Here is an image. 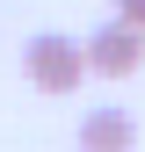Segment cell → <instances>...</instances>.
Returning <instances> with one entry per match:
<instances>
[{
    "label": "cell",
    "instance_id": "obj_3",
    "mask_svg": "<svg viewBox=\"0 0 145 152\" xmlns=\"http://www.w3.org/2000/svg\"><path fill=\"white\" fill-rule=\"evenodd\" d=\"M80 152H138V116L123 102L80 109Z\"/></svg>",
    "mask_w": 145,
    "mask_h": 152
},
{
    "label": "cell",
    "instance_id": "obj_1",
    "mask_svg": "<svg viewBox=\"0 0 145 152\" xmlns=\"http://www.w3.org/2000/svg\"><path fill=\"white\" fill-rule=\"evenodd\" d=\"M22 72H29L36 94H72L94 65H87V44H80V36L44 29V36H29V44H22Z\"/></svg>",
    "mask_w": 145,
    "mask_h": 152
},
{
    "label": "cell",
    "instance_id": "obj_4",
    "mask_svg": "<svg viewBox=\"0 0 145 152\" xmlns=\"http://www.w3.org/2000/svg\"><path fill=\"white\" fill-rule=\"evenodd\" d=\"M116 15H123V22H138V29H145V0H116Z\"/></svg>",
    "mask_w": 145,
    "mask_h": 152
},
{
    "label": "cell",
    "instance_id": "obj_2",
    "mask_svg": "<svg viewBox=\"0 0 145 152\" xmlns=\"http://www.w3.org/2000/svg\"><path fill=\"white\" fill-rule=\"evenodd\" d=\"M138 58H145V29L138 22H102L94 36H87V65H94V80H131L138 72Z\"/></svg>",
    "mask_w": 145,
    "mask_h": 152
}]
</instances>
